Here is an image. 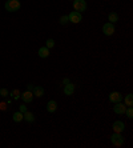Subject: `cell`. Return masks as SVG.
Returning a JSON list of instances; mask_svg holds the SVG:
<instances>
[{"instance_id":"e0dca14e","label":"cell","mask_w":133,"mask_h":148,"mask_svg":"<svg viewBox=\"0 0 133 148\" xmlns=\"http://www.w3.org/2000/svg\"><path fill=\"white\" fill-rule=\"evenodd\" d=\"M125 106L126 107H132L133 106V95L132 93H129V95L125 96Z\"/></svg>"},{"instance_id":"7a4b0ae2","label":"cell","mask_w":133,"mask_h":148,"mask_svg":"<svg viewBox=\"0 0 133 148\" xmlns=\"http://www.w3.org/2000/svg\"><path fill=\"white\" fill-rule=\"evenodd\" d=\"M110 141H112L113 145H116V147H121V145L124 144L125 139H124V136L121 134H119V132H115V134L110 136Z\"/></svg>"},{"instance_id":"cb8c5ba5","label":"cell","mask_w":133,"mask_h":148,"mask_svg":"<svg viewBox=\"0 0 133 148\" xmlns=\"http://www.w3.org/2000/svg\"><path fill=\"white\" fill-rule=\"evenodd\" d=\"M33 90V86H32V84H28L27 86V91H32Z\"/></svg>"},{"instance_id":"7c38bea8","label":"cell","mask_w":133,"mask_h":148,"mask_svg":"<svg viewBox=\"0 0 133 148\" xmlns=\"http://www.w3.org/2000/svg\"><path fill=\"white\" fill-rule=\"evenodd\" d=\"M73 92H75V86H73L72 83L65 84V87H64V93L65 95H67V96H71Z\"/></svg>"},{"instance_id":"8fae6325","label":"cell","mask_w":133,"mask_h":148,"mask_svg":"<svg viewBox=\"0 0 133 148\" xmlns=\"http://www.w3.org/2000/svg\"><path fill=\"white\" fill-rule=\"evenodd\" d=\"M56 110H57V103H56L55 100H49L47 103V111L52 114V112H55Z\"/></svg>"},{"instance_id":"8992f818","label":"cell","mask_w":133,"mask_h":148,"mask_svg":"<svg viewBox=\"0 0 133 148\" xmlns=\"http://www.w3.org/2000/svg\"><path fill=\"white\" fill-rule=\"evenodd\" d=\"M113 111H115V114H117V115H124L125 114V111H126L125 104H123L121 101H120V103H115Z\"/></svg>"},{"instance_id":"d6986e66","label":"cell","mask_w":133,"mask_h":148,"mask_svg":"<svg viewBox=\"0 0 133 148\" xmlns=\"http://www.w3.org/2000/svg\"><path fill=\"white\" fill-rule=\"evenodd\" d=\"M60 23H61V24H63V25H65V24H68V23H69L68 15H64V16H61V17H60Z\"/></svg>"},{"instance_id":"5b68a950","label":"cell","mask_w":133,"mask_h":148,"mask_svg":"<svg viewBox=\"0 0 133 148\" xmlns=\"http://www.w3.org/2000/svg\"><path fill=\"white\" fill-rule=\"evenodd\" d=\"M102 32H104V35L105 36H112L113 34H115V24L113 23H105V24L102 25Z\"/></svg>"},{"instance_id":"44dd1931","label":"cell","mask_w":133,"mask_h":148,"mask_svg":"<svg viewBox=\"0 0 133 148\" xmlns=\"http://www.w3.org/2000/svg\"><path fill=\"white\" fill-rule=\"evenodd\" d=\"M125 114H126V116L129 117V119H133V108L132 107H126Z\"/></svg>"},{"instance_id":"603a6c76","label":"cell","mask_w":133,"mask_h":148,"mask_svg":"<svg viewBox=\"0 0 133 148\" xmlns=\"http://www.w3.org/2000/svg\"><path fill=\"white\" fill-rule=\"evenodd\" d=\"M19 111H20L21 114H24V112L27 111V106H25V104H21L20 107H19Z\"/></svg>"},{"instance_id":"4fadbf2b","label":"cell","mask_w":133,"mask_h":148,"mask_svg":"<svg viewBox=\"0 0 133 148\" xmlns=\"http://www.w3.org/2000/svg\"><path fill=\"white\" fill-rule=\"evenodd\" d=\"M39 56L43 59H47L48 56H49V48H47V47H40V48H39Z\"/></svg>"},{"instance_id":"9c48e42d","label":"cell","mask_w":133,"mask_h":148,"mask_svg":"<svg viewBox=\"0 0 133 148\" xmlns=\"http://www.w3.org/2000/svg\"><path fill=\"white\" fill-rule=\"evenodd\" d=\"M20 97L23 99L24 103H31L35 96H33V93H32V91H25V92H24Z\"/></svg>"},{"instance_id":"5bb4252c","label":"cell","mask_w":133,"mask_h":148,"mask_svg":"<svg viewBox=\"0 0 133 148\" xmlns=\"http://www.w3.org/2000/svg\"><path fill=\"white\" fill-rule=\"evenodd\" d=\"M23 116H24V120L28 121V123H33L35 121V115L32 112H29V111H25L23 114Z\"/></svg>"},{"instance_id":"30bf717a","label":"cell","mask_w":133,"mask_h":148,"mask_svg":"<svg viewBox=\"0 0 133 148\" xmlns=\"http://www.w3.org/2000/svg\"><path fill=\"white\" fill-rule=\"evenodd\" d=\"M32 93H33V96H36V97H41L43 95H44V88L40 87V86H36V87H33Z\"/></svg>"},{"instance_id":"ac0fdd59","label":"cell","mask_w":133,"mask_h":148,"mask_svg":"<svg viewBox=\"0 0 133 148\" xmlns=\"http://www.w3.org/2000/svg\"><path fill=\"white\" fill-rule=\"evenodd\" d=\"M11 96L14 97V99H19V97L21 96L20 90H12V91H11Z\"/></svg>"},{"instance_id":"ffe728a7","label":"cell","mask_w":133,"mask_h":148,"mask_svg":"<svg viewBox=\"0 0 133 148\" xmlns=\"http://www.w3.org/2000/svg\"><path fill=\"white\" fill-rule=\"evenodd\" d=\"M53 45H55V40H53V39H48V40L45 41V47H47V48H52Z\"/></svg>"},{"instance_id":"484cf974","label":"cell","mask_w":133,"mask_h":148,"mask_svg":"<svg viewBox=\"0 0 133 148\" xmlns=\"http://www.w3.org/2000/svg\"><path fill=\"white\" fill-rule=\"evenodd\" d=\"M68 83H71V82H69V79H64V80H63V84H68Z\"/></svg>"},{"instance_id":"ba28073f","label":"cell","mask_w":133,"mask_h":148,"mask_svg":"<svg viewBox=\"0 0 133 148\" xmlns=\"http://www.w3.org/2000/svg\"><path fill=\"white\" fill-rule=\"evenodd\" d=\"M109 100L112 103H120L123 100V95L120 92H110L109 93Z\"/></svg>"},{"instance_id":"4316f807","label":"cell","mask_w":133,"mask_h":148,"mask_svg":"<svg viewBox=\"0 0 133 148\" xmlns=\"http://www.w3.org/2000/svg\"><path fill=\"white\" fill-rule=\"evenodd\" d=\"M71 1H72V0H71Z\"/></svg>"},{"instance_id":"2e32d148","label":"cell","mask_w":133,"mask_h":148,"mask_svg":"<svg viewBox=\"0 0 133 148\" xmlns=\"http://www.w3.org/2000/svg\"><path fill=\"white\" fill-rule=\"evenodd\" d=\"M12 119H14V121H16V123H19V121L24 120V116H23V114H21L20 111H17V112H15V114H14V116H12Z\"/></svg>"},{"instance_id":"6da1fadb","label":"cell","mask_w":133,"mask_h":148,"mask_svg":"<svg viewBox=\"0 0 133 148\" xmlns=\"http://www.w3.org/2000/svg\"><path fill=\"white\" fill-rule=\"evenodd\" d=\"M21 7V4L19 0H8L7 3H5V10L8 11V12H16V11H19Z\"/></svg>"},{"instance_id":"3957f363","label":"cell","mask_w":133,"mask_h":148,"mask_svg":"<svg viewBox=\"0 0 133 148\" xmlns=\"http://www.w3.org/2000/svg\"><path fill=\"white\" fill-rule=\"evenodd\" d=\"M68 19L71 23H73V24H77V23H80L83 19V15L81 12H77V11H72L71 14L68 15Z\"/></svg>"},{"instance_id":"7402d4cb","label":"cell","mask_w":133,"mask_h":148,"mask_svg":"<svg viewBox=\"0 0 133 148\" xmlns=\"http://www.w3.org/2000/svg\"><path fill=\"white\" fill-rule=\"evenodd\" d=\"M0 96H3V97L8 96V90L7 88H0Z\"/></svg>"},{"instance_id":"9a60e30c","label":"cell","mask_w":133,"mask_h":148,"mask_svg":"<svg viewBox=\"0 0 133 148\" xmlns=\"http://www.w3.org/2000/svg\"><path fill=\"white\" fill-rule=\"evenodd\" d=\"M108 20H109V23H116V21H119V15L116 14V12H110L109 15H108Z\"/></svg>"},{"instance_id":"52a82bcc","label":"cell","mask_w":133,"mask_h":148,"mask_svg":"<svg viewBox=\"0 0 133 148\" xmlns=\"http://www.w3.org/2000/svg\"><path fill=\"white\" fill-rule=\"evenodd\" d=\"M113 131L119 132V134L124 132V131H125V124H124L121 120H116L115 123H113Z\"/></svg>"},{"instance_id":"277c9868","label":"cell","mask_w":133,"mask_h":148,"mask_svg":"<svg viewBox=\"0 0 133 148\" xmlns=\"http://www.w3.org/2000/svg\"><path fill=\"white\" fill-rule=\"evenodd\" d=\"M73 8L77 12H84L87 10V1L85 0H73Z\"/></svg>"},{"instance_id":"d4e9b609","label":"cell","mask_w":133,"mask_h":148,"mask_svg":"<svg viewBox=\"0 0 133 148\" xmlns=\"http://www.w3.org/2000/svg\"><path fill=\"white\" fill-rule=\"evenodd\" d=\"M0 110H5V104H4V103L0 104Z\"/></svg>"}]
</instances>
